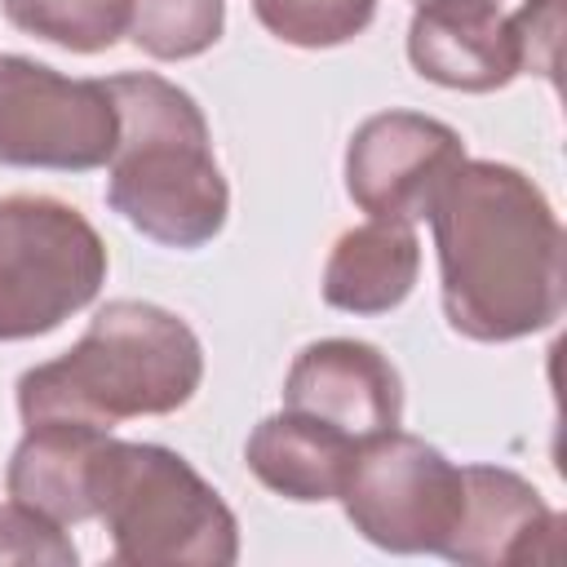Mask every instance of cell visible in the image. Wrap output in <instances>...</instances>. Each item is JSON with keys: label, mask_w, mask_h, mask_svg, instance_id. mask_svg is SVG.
<instances>
[{"label": "cell", "mask_w": 567, "mask_h": 567, "mask_svg": "<svg viewBox=\"0 0 567 567\" xmlns=\"http://www.w3.org/2000/svg\"><path fill=\"white\" fill-rule=\"evenodd\" d=\"M354 452H359L354 439L288 408L275 416H261L244 443V461L252 478L297 505L337 501Z\"/></svg>", "instance_id": "obj_12"}, {"label": "cell", "mask_w": 567, "mask_h": 567, "mask_svg": "<svg viewBox=\"0 0 567 567\" xmlns=\"http://www.w3.org/2000/svg\"><path fill=\"white\" fill-rule=\"evenodd\" d=\"M337 501L368 545L390 554H443L465 509V470L434 443L385 430L359 443Z\"/></svg>", "instance_id": "obj_6"}, {"label": "cell", "mask_w": 567, "mask_h": 567, "mask_svg": "<svg viewBox=\"0 0 567 567\" xmlns=\"http://www.w3.org/2000/svg\"><path fill=\"white\" fill-rule=\"evenodd\" d=\"M204 346L195 328L155 301H106L84 337L18 377L22 425H89L111 434L133 416H168L195 399Z\"/></svg>", "instance_id": "obj_2"}, {"label": "cell", "mask_w": 567, "mask_h": 567, "mask_svg": "<svg viewBox=\"0 0 567 567\" xmlns=\"http://www.w3.org/2000/svg\"><path fill=\"white\" fill-rule=\"evenodd\" d=\"M75 558L80 554H75L71 536L53 518H44V514H35V509H27L18 501L0 505V567L4 563H22V567H75Z\"/></svg>", "instance_id": "obj_18"}, {"label": "cell", "mask_w": 567, "mask_h": 567, "mask_svg": "<svg viewBox=\"0 0 567 567\" xmlns=\"http://www.w3.org/2000/svg\"><path fill=\"white\" fill-rule=\"evenodd\" d=\"M408 62L421 80L461 93H492L523 75L509 18L483 0H416Z\"/></svg>", "instance_id": "obj_10"}, {"label": "cell", "mask_w": 567, "mask_h": 567, "mask_svg": "<svg viewBox=\"0 0 567 567\" xmlns=\"http://www.w3.org/2000/svg\"><path fill=\"white\" fill-rule=\"evenodd\" d=\"M465 164V142L452 124L416 111L368 115L346 146V190L368 217L421 221L443 182Z\"/></svg>", "instance_id": "obj_8"}, {"label": "cell", "mask_w": 567, "mask_h": 567, "mask_svg": "<svg viewBox=\"0 0 567 567\" xmlns=\"http://www.w3.org/2000/svg\"><path fill=\"white\" fill-rule=\"evenodd\" d=\"M97 226L53 195L0 199V341H31L80 315L106 284Z\"/></svg>", "instance_id": "obj_5"}, {"label": "cell", "mask_w": 567, "mask_h": 567, "mask_svg": "<svg viewBox=\"0 0 567 567\" xmlns=\"http://www.w3.org/2000/svg\"><path fill=\"white\" fill-rule=\"evenodd\" d=\"M226 31V0H128L124 35L159 58L182 62L208 53Z\"/></svg>", "instance_id": "obj_15"}, {"label": "cell", "mask_w": 567, "mask_h": 567, "mask_svg": "<svg viewBox=\"0 0 567 567\" xmlns=\"http://www.w3.org/2000/svg\"><path fill=\"white\" fill-rule=\"evenodd\" d=\"M483 4H501V0H483Z\"/></svg>", "instance_id": "obj_20"}, {"label": "cell", "mask_w": 567, "mask_h": 567, "mask_svg": "<svg viewBox=\"0 0 567 567\" xmlns=\"http://www.w3.org/2000/svg\"><path fill=\"white\" fill-rule=\"evenodd\" d=\"M461 470H465V509L443 558L470 567L554 558L563 518L523 474L501 465H461Z\"/></svg>", "instance_id": "obj_11"}, {"label": "cell", "mask_w": 567, "mask_h": 567, "mask_svg": "<svg viewBox=\"0 0 567 567\" xmlns=\"http://www.w3.org/2000/svg\"><path fill=\"white\" fill-rule=\"evenodd\" d=\"M252 13L292 49H337L368 31L377 0H252Z\"/></svg>", "instance_id": "obj_17"}, {"label": "cell", "mask_w": 567, "mask_h": 567, "mask_svg": "<svg viewBox=\"0 0 567 567\" xmlns=\"http://www.w3.org/2000/svg\"><path fill=\"white\" fill-rule=\"evenodd\" d=\"M120 4H124V9H128V0H120Z\"/></svg>", "instance_id": "obj_21"}, {"label": "cell", "mask_w": 567, "mask_h": 567, "mask_svg": "<svg viewBox=\"0 0 567 567\" xmlns=\"http://www.w3.org/2000/svg\"><path fill=\"white\" fill-rule=\"evenodd\" d=\"M284 408L315 416L354 443H368L385 430H399L403 381L372 341L323 337L297 350L284 377Z\"/></svg>", "instance_id": "obj_9"}, {"label": "cell", "mask_w": 567, "mask_h": 567, "mask_svg": "<svg viewBox=\"0 0 567 567\" xmlns=\"http://www.w3.org/2000/svg\"><path fill=\"white\" fill-rule=\"evenodd\" d=\"M518 44V71H536L558 84V44H563V0H523L509 18Z\"/></svg>", "instance_id": "obj_19"}, {"label": "cell", "mask_w": 567, "mask_h": 567, "mask_svg": "<svg viewBox=\"0 0 567 567\" xmlns=\"http://www.w3.org/2000/svg\"><path fill=\"white\" fill-rule=\"evenodd\" d=\"M97 443H102V430H89V425H27L4 470L9 496L53 518L58 527L93 518L89 470H93Z\"/></svg>", "instance_id": "obj_14"}, {"label": "cell", "mask_w": 567, "mask_h": 567, "mask_svg": "<svg viewBox=\"0 0 567 567\" xmlns=\"http://www.w3.org/2000/svg\"><path fill=\"white\" fill-rule=\"evenodd\" d=\"M4 18L66 53H102L120 44L128 9L120 0H0Z\"/></svg>", "instance_id": "obj_16"}, {"label": "cell", "mask_w": 567, "mask_h": 567, "mask_svg": "<svg viewBox=\"0 0 567 567\" xmlns=\"http://www.w3.org/2000/svg\"><path fill=\"white\" fill-rule=\"evenodd\" d=\"M93 518L111 532L115 563L128 567H230L239 523L217 487L164 443L102 434L89 470Z\"/></svg>", "instance_id": "obj_4"}, {"label": "cell", "mask_w": 567, "mask_h": 567, "mask_svg": "<svg viewBox=\"0 0 567 567\" xmlns=\"http://www.w3.org/2000/svg\"><path fill=\"white\" fill-rule=\"evenodd\" d=\"M106 89L120 115L106 204L164 248L213 244L230 213V186L199 102L155 71L111 75Z\"/></svg>", "instance_id": "obj_3"}, {"label": "cell", "mask_w": 567, "mask_h": 567, "mask_svg": "<svg viewBox=\"0 0 567 567\" xmlns=\"http://www.w3.org/2000/svg\"><path fill=\"white\" fill-rule=\"evenodd\" d=\"M115 142L106 80H71L35 58L0 53V168L89 173L111 164Z\"/></svg>", "instance_id": "obj_7"}, {"label": "cell", "mask_w": 567, "mask_h": 567, "mask_svg": "<svg viewBox=\"0 0 567 567\" xmlns=\"http://www.w3.org/2000/svg\"><path fill=\"white\" fill-rule=\"evenodd\" d=\"M447 323L470 341H518L567 306V235L514 164L465 159L430 208Z\"/></svg>", "instance_id": "obj_1"}, {"label": "cell", "mask_w": 567, "mask_h": 567, "mask_svg": "<svg viewBox=\"0 0 567 567\" xmlns=\"http://www.w3.org/2000/svg\"><path fill=\"white\" fill-rule=\"evenodd\" d=\"M421 275V239L408 221L372 217L350 226L323 266V301L346 315H385L408 301Z\"/></svg>", "instance_id": "obj_13"}]
</instances>
